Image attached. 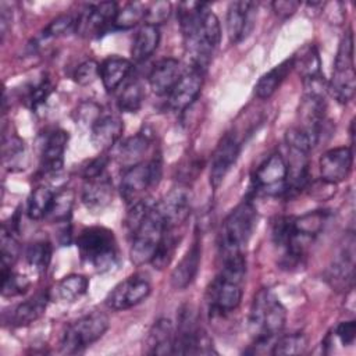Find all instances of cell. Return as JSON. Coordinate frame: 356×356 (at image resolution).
I'll return each mask as SVG.
<instances>
[{
	"mask_svg": "<svg viewBox=\"0 0 356 356\" xmlns=\"http://www.w3.org/2000/svg\"><path fill=\"white\" fill-rule=\"evenodd\" d=\"M246 261L243 254L222 259L217 277L207 288L206 299L213 316H224L234 312L242 300Z\"/></svg>",
	"mask_w": 356,
	"mask_h": 356,
	"instance_id": "1",
	"label": "cell"
},
{
	"mask_svg": "<svg viewBox=\"0 0 356 356\" xmlns=\"http://www.w3.org/2000/svg\"><path fill=\"white\" fill-rule=\"evenodd\" d=\"M285 323L286 309L270 289L261 288L252 300L248 318V327L254 339V346H273L275 337L284 330Z\"/></svg>",
	"mask_w": 356,
	"mask_h": 356,
	"instance_id": "2",
	"label": "cell"
},
{
	"mask_svg": "<svg viewBox=\"0 0 356 356\" xmlns=\"http://www.w3.org/2000/svg\"><path fill=\"white\" fill-rule=\"evenodd\" d=\"M256 225L257 210L250 200H243L232 209L224 218L218 234L221 259L243 254Z\"/></svg>",
	"mask_w": 356,
	"mask_h": 356,
	"instance_id": "3",
	"label": "cell"
},
{
	"mask_svg": "<svg viewBox=\"0 0 356 356\" xmlns=\"http://www.w3.org/2000/svg\"><path fill=\"white\" fill-rule=\"evenodd\" d=\"M76 246L82 261L99 273L108 271L118 263L114 232L106 227L83 228L76 238Z\"/></svg>",
	"mask_w": 356,
	"mask_h": 356,
	"instance_id": "4",
	"label": "cell"
},
{
	"mask_svg": "<svg viewBox=\"0 0 356 356\" xmlns=\"http://www.w3.org/2000/svg\"><path fill=\"white\" fill-rule=\"evenodd\" d=\"M168 228L165 227L156 204H153L140 222L131 231V261L135 266L150 263Z\"/></svg>",
	"mask_w": 356,
	"mask_h": 356,
	"instance_id": "5",
	"label": "cell"
},
{
	"mask_svg": "<svg viewBox=\"0 0 356 356\" xmlns=\"http://www.w3.org/2000/svg\"><path fill=\"white\" fill-rule=\"evenodd\" d=\"M217 353L209 334L200 327L196 312L185 305L178 314V327L175 331L174 355H211Z\"/></svg>",
	"mask_w": 356,
	"mask_h": 356,
	"instance_id": "6",
	"label": "cell"
},
{
	"mask_svg": "<svg viewBox=\"0 0 356 356\" xmlns=\"http://www.w3.org/2000/svg\"><path fill=\"white\" fill-rule=\"evenodd\" d=\"M110 325L107 314L103 312L88 313L72 321L61 338V352L74 355L81 353L88 346L100 339Z\"/></svg>",
	"mask_w": 356,
	"mask_h": 356,
	"instance_id": "7",
	"label": "cell"
},
{
	"mask_svg": "<svg viewBox=\"0 0 356 356\" xmlns=\"http://www.w3.org/2000/svg\"><path fill=\"white\" fill-rule=\"evenodd\" d=\"M161 177V159L154 156L150 161H140L124 168L120 181V193L127 204L142 200L145 192L156 185Z\"/></svg>",
	"mask_w": 356,
	"mask_h": 356,
	"instance_id": "8",
	"label": "cell"
},
{
	"mask_svg": "<svg viewBox=\"0 0 356 356\" xmlns=\"http://www.w3.org/2000/svg\"><path fill=\"white\" fill-rule=\"evenodd\" d=\"M152 286L145 275L135 274L120 284H117L106 296V305L111 310H127L140 302H143L150 295Z\"/></svg>",
	"mask_w": 356,
	"mask_h": 356,
	"instance_id": "9",
	"label": "cell"
},
{
	"mask_svg": "<svg viewBox=\"0 0 356 356\" xmlns=\"http://www.w3.org/2000/svg\"><path fill=\"white\" fill-rule=\"evenodd\" d=\"M117 13L118 8L114 1H102L97 4H90L86 7L83 13L78 15L75 31L86 38L99 36L104 33L108 26L114 25Z\"/></svg>",
	"mask_w": 356,
	"mask_h": 356,
	"instance_id": "10",
	"label": "cell"
},
{
	"mask_svg": "<svg viewBox=\"0 0 356 356\" xmlns=\"http://www.w3.org/2000/svg\"><path fill=\"white\" fill-rule=\"evenodd\" d=\"M288 165L281 153L270 154L256 170L253 182L257 189L266 193H281L286 191Z\"/></svg>",
	"mask_w": 356,
	"mask_h": 356,
	"instance_id": "11",
	"label": "cell"
},
{
	"mask_svg": "<svg viewBox=\"0 0 356 356\" xmlns=\"http://www.w3.org/2000/svg\"><path fill=\"white\" fill-rule=\"evenodd\" d=\"M353 165V150L349 146H339L324 152L318 160V170L323 182L335 185L345 181Z\"/></svg>",
	"mask_w": 356,
	"mask_h": 356,
	"instance_id": "12",
	"label": "cell"
},
{
	"mask_svg": "<svg viewBox=\"0 0 356 356\" xmlns=\"http://www.w3.org/2000/svg\"><path fill=\"white\" fill-rule=\"evenodd\" d=\"M156 207L168 229H172L182 222L191 214L192 207V193L186 186L172 188L159 203Z\"/></svg>",
	"mask_w": 356,
	"mask_h": 356,
	"instance_id": "13",
	"label": "cell"
},
{
	"mask_svg": "<svg viewBox=\"0 0 356 356\" xmlns=\"http://www.w3.org/2000/svg\"><path fill=\"white\" fill-rule=\"evenodd\" d=\"M355 278V238L350 234L345 245L327 268V281L337 291H348L353 286Z\"/></svg>",
	"mask_w": 356,
	"mask_h": 356,
	"instance_id": "14",
	"label": "cell"
},
{
	"mask_svg": "<svg viewBox=\"0 0 356 356\" xmlns=\"http://www.w3.org/2000/svg\"><path fill=\"white\" fill-rule=\"evenodd\" d=\"M239 150H241V145L234 134H225L221 138V140L218 142L217 147L213 152L211 161H210L209 179L213 188H218L221 185L228 171L236 163Z\"/></svg>",
	"mask_w": 356,
	"mask_h": 356,
	"instance_id": "15",
	"label": "cell"
},
{
	"mask_svg": "<svg viewBox=\"0 0 356 356\" xmlns=\"http://www.w3.org/2000/svg\"><path fill=\"white\" fill-rule=\"evenodd\" d=\"M257 15L254 1H234L227 11V33L231 43H239L253 31Z\"/></svg>",
	"mask_w": 356,
	"mask_h": 356,
	"instance_id": "16",
	"label": "cell"
},
{
	"mask_svg": "<svg viewBox=\"0 0 356 356\" xmlns=\"http://www.w3.org/2000/svg\"><path fill=\"white\" fill-rule=\"evenodd\" d=\"M203 86V71L192 68L184 72L168 95V104L175 111L186 110L200 95Z\"/></svg>",
	"mask_w": 356,
	"mask_h": 356,
	"instance_id": "17",
	"label": "cell"
},
{
	"mask_svg": "<svg viewBox=\"0 0 356 356\" xmlns=\"http://www.w3.org/2000/svg\"><path fill=\"white\" fill-rule=\"evenodd\" d=\"M113 182L110 177L103 172L85 179L81 199L89 211L99 213L113 202Z\"/></svg>",
	"mask_w": 356,
	"mask_h": 356,
	"instance_id": "18",
	"label": "cell"
},
{
	"mask_svg": "<svg viewBox=\"0 0 356 356\" xmlns=\"http://www.w3.org/2000/svg\"><path fill=\"white\" fill-rule=\"evenodd\" d=\"M200 259H202V245L199 241H195L171 273L170 282L174 289L182 291L193 282L199 271Z\"/></svg>",
	"mask_w": 356,
	"mask_h": 356,
	"instance_id": "19",
	"label": "cell"
},
{
	"mask_svg": "<svg viewBox=\"0 0 356 356\" xmlns=\"http://www.w3.org/2000/svg\"><path fill=\"white\" fill-rule=\"evenodd\" d=\"M182 72L179 61L175 58H163L152 68L149 74L150 89L159 96H168L179 81Z\"/></svg>",
	"mask_w": 356,
	"mask_h": 356,
	"instance_id": "20",
	"label": "cell"
},
{
	"mask_svg": "<svg viewBox=\"0 0 356 356\" xmlns=\"http://www.w3.org/2000/svg\"><path fill=\"white\" fill-rule=\"evenodd\" d=\"M122 121L113 114H100L90 127V142L99 150L110 149L121 138Z\"/></svg>",
	"mask_w": 356,
	"mask_h": 356,
	"instance_id": "21",
	"label": "cell"
},
{
	"mask_svg": "<svg viewBox=\"0 0 356 356\" xmlns=\"http://www.w3.org/2000/svg\"><path fill=\"white\" fill-rule=\"evenodd\" d=\"M175 330L168 318L154 321L146 337V353L149 355H171L174 353Z\"/></svg>",
	"mask_w": 356,
	"mask_h": 356,
	"instance_id": "22",
	"label": "cell"
},
{
	"mask_svg": "<svg viewBox=\"0 0 356 356\" xmlns=\"http://www.w3.org/2000/svg\"><path fill=\"white\" fill-rule=\"evenodd\" d=\"M67 143L68 134L64 129H54L47 135L42 150V170L44 172H57L61 170Z\"/></svg>",
	"mask_w": 356,
	"mask_h": 356,
	"instance_id": "23",
	"label": "cell"
},
{
	"mask_svg": "<svg viewBox=\"0 0 356 356\" xmlns=\"http://www.w3.org/2000/svg\"><path fill=\"white\" fill-rule=\"evenodd\" d=\"M47 302H49V293L44 291L38 292L36 295L17 305L13 309V312L10 313L8 323L15 327H22L36 321L44 313L47 307Z\"/></svg>",
	"mask_w": 356,
	"mask_h": 356,
	"instance_id": "24",
	"label": "cell"
},
{
	"mask_svg": "<svg viewBox=\"0 0 356 356\" xmlns=\"http://www.w3.org/2000/svg\"><path fill=\"white\" fill-rule=\"evenodd\" d=\"M356 90V74L353 67H334L332 76L327 83V92L338 102L348 103L353 99Z\"/></svg>",
	"mask_w": 356,
	"mask_h": 356,
	"instance_id": "25",
	"label": "cell"
},
{
	"mask_svg": "<svg viewBox=\"0 0 356 356\" xmlns=\"http://www.w3.org/2000/svg\"><path fill=\"white\" fill-rule=\"evenodd\" d=\"M132 70V63L124 57L110 56L99 65V78L107 92L115 90Z\"/></svg>",
	"mask_w": 356,
	"mask_h": 356,
	"instance_id": "26",
	"label": "cell"
},
{
	"mask_svg": "<svg viewBox=\"0 0 356 356\" xmlns=\"http://www.w3.org/2000/svg\"><path fill=\"white\" fill-rule=\"evenodd\" d=\"M160 43V29L159 26L143 24L132 42L131 47V56L135 61H143L147 57H150Z\"/></svg>",
	"mask_w": 356,
	"mask_h": 356,
	"instance_id": "27",
	"label": "cell"
},
{
	"mask_svg": "<svg viewBox=\"0 0 356 356\" xmlns=\"http://www.w3.org/2000/svg\"><path fill=\"white\" fill-rule=\"evenodd\" d=\"M292 68H293L292 57L284 60L282 63L271 68L268 72L261 75L257 83L254 85V95L259 99H268L270 96H273L274 92L284 82V79L288 76Z\"/></svg>",
	"mask_w": 356,
	"mask_h": 356,
	"instance_id": "28",
	"label": "cell"
},
{
	"mask_svg": "<svg viewBox=\"0 0 356 356\" xmlns=\"http://www.w3.org/2000/svg\"><path fill=\"white\" fill-rule=\"evenodd\" d=\"M327 211L324 210H314L309 211L300 217H293L292 225H293V232L305 239L306 242H310L313 238H316L324 228L327 222Z\"/></svg>",
	"mask_w": 356,
	"mask_h": 356,
	"instance_id": "29",
	"label": "cell"
},
{
	"mask_svg": "<svg viewBox=\"0 0 356 356\" xmlns=\"http://www.w3.org/2000/svg\"><path fill=\"white\" fill-rule=\"evenodd\" d=\"M292 65L303 76V81L320 76V56L314 44H306L292 57Z\"/></svg>",
	"mask_w": 356,
	"mask_h": 356,
	"instance_id": "30",
	"label": "cell"
},
{
	"mask_svg": "<svg viewBox=\"0 0 356 356\" xmlns=\"http://www.w3.org/2000/svg\"><path fill=\"white\" fill-rule=\"evenodd\" d=\"M149 147V138L143 134H136L135 136L127 138L124 142L120 143L117 150V157L121 164L131 167L134 164L140 163V157Z\"/></svg>",
	"mask_w": 356,
	"mask_h": 356,
	"instance_id": "31",
	"label": "cell"
},
{
	"mask_svg": "<svg viewBox=\"0 0 356 356\" xmlns=\"http://www.w3.org/2000/svg\"><path fill=\"white\" fill-rule=\"evenodd\" d=\"M89 288V280L81 274L65 275L56 286L57 298L63 302H75L82 298Z\"/></svg>",
	"mask_w": 356,
	"mask_h": 356,
	"instance_id": "32",
	"label": "cell"
},
{
	"mask_svg": "<svg viewBox=\"0 0 356 356\" xmlns=\"http://www.w3.org/2000/svg\"><path fill=\"white\" fill-rule=\"evenodd\" d=\"M54 195L56 193L49 186L40 185L35 188L28 199V207H26L28 217L31 220L46 218V216L50 211Z\"/></svg>",
	"mask_w": 356,
	"mask_h": 356,
	"instance_id": "33",
	"label": "cell"
},
{
	"mask_svg": "<svg viewBox=\"0 0 356 356\" xmlns=\"http://www.w3.org/2000/svg\"><path fill=\"white\" fill-rule=\"evenodd\" d=\"M25 259L28 266L38 274L44 273L50 259H51V246L49 242L39 241L31 243L25 250Z\"/></svg>",
	"mask_w": 356,
	"mask_h": 356,
	"instance_id": "34",
	"label": "cell"
},
{
	"mask_svg": "<svg viewBox=\"0 0 356 356\" xmlns=\"http://www.w3.org/2000/svg\"><path fill=\"white\" fill-rule=\"evenodd\" d=\"M143 99H145L143 85L139 81H132L118 95L117 104L121 111L136 113L140 108Z\"/></svg>",
	"mask_w": 356,
	"mask_h": 356,
	"instance_id": "35",
	"label": "cell"
},
{
	"mask_svg": "<svg viewBox=\"0 0 356 356\" xmlns=\"http://www.w3.org/2000/svg\"><path fill=\"white\" fill-rule=\"evenodd\" d=\"M307 348V338L305 334L293 332L278 337L273 342V355H299L303 353Z\"/></svg>",
	"mask_w": 356,
	"mask_h": 356,
	"instance_id": "36",
	"label": "cell"
},
{
	"mask_svg": "<svg viewBox=\"0 0 356 356\" xmlns=\"http://www.w3.org/2000/svg\"><path fill=\"white\" fill-rule=\"evenodd\" d=\"M74 197L75 195H74V191L71 189H63L58 193H56L50 211L46 216V218L56 222H65L71 216Z\"/></svg>",
	"mask_w": 356,
	"mask_h": 356,
	"instance_id": "37",
	"label": "cell"
},
{
	"mask_svg": "<svg viewBox=\"0 0 356 356\" xmlns=\"http://www.w3.org/2000/svg\"><path fill=\"white\" fill-rule=\"evenodd\" d=\"M145 13L146 6L142 3H128L121 10H118L115 19H114V28L115 29H129L138 25L139 22L145 21Z\"/></svg>",
	"mask_w": 356,
	"mask_h": 356,
	"instance_id": "38",
	"label": "cell"
},
{
	"mask_svg": "<svg viewBox=\"0 0 356 356\" xmlns=\"http://www.w3.org/2000/svg\"><path fill=\"white\" fill-rule=\"evenodd\" d=\"M18 252L19 246L13 234V227L7 228L4 224L1 229V273L11 271V267L18 259Z\"/></svg>",
	"mask_w": 356,
	"mask_h": 356,
	"instance_id": "39",
	"label": "cell"
},
{
	"mask_svg": "<svg viewBox=\"0 0 356 356\" xmlns=\"http://www.w3.org/2000/svg\"><path fill=\"white\" fill-rule=\"evenodd\" d=\"M31 282L25 275L7 271L1 273V295L7 298L22 295L28 291Z\"/></svg>",
	"mask_w": 356,
	"mask_h": 356,
	"instance_id": "40",
	"label": "cell"
},
{
	"mask_svg": "<svg viewBox=\"0 0 356 356\" xmlns=\"http://www.w3.org/2000/svg\"><path fill=\"white\" fill-rule=\"evenodd\" d=\"M76 21H78V17L72 14H61L49 22V25L43 29L42 36L44 39H49V38H58V36L67 35L68 32H72L76 29Z\"/></svg>",
	"mask_w": 356,
	"mask_h": 356,
	"instance_id": "41",
	"label": "cell"
},
{
	"mask_svg": "<svg viewBox=\"0 0 356 356\" xmlns=\"http://www.w3.org/2000/svg\"><path fill=\"white\" fill-rule=\"evenodd\" d=\"M175 245H177V241H175L174 235L171 234V229H167L153 260L150 261L154 266V268L163 270L164 267H167L170 264L174 250H175Z\"/></svg>",
	"mask_w": 356,
	"mask_h": 356,
	"instance_id": "42",
	"label": "cell"
},
{
	"mask_svg": "<svg viewBox=\"0 0 356 356\" xmlns=\"http://www.w3.org/2000/svg\"><path fill=\"white\" fill-rule=\"evenodd\" d=\"M171 15V3L168 1H156L146 7L145 13V24H150L159 26L165 22Z\"/></svg>",
	"mask_w": 356,
	"mask_h": 356,
	"instance_id": "43",
	"label": "cell"
},
{
	"mask_svg": "<svg viewBox=\"0 0 356 356\" xmlns=\"http://www.w3.org/2000/svg\"><path fill=\"white\" fill-rule=\"evenodd\" d=\"M99 65L100 64H97L95 60L81 63L74 72V81L82 86L92 83L96 78H99Z\"/></svg>",
	"mask_w": 356,
	"mask_h": 356,
	"instance_id": "44",
	"label": "cell"
},
{
	"mask_svg": "<svg viewBox=\"0 0 356 356\" xmlns=\"http://www.w3.org/2000/svg\"><path fill=\"white\" fill-rule=\"evenodd\" d=\"M24 152V142L14 134H4L3 136V156L4 160L15 159Z\"/></svg>",
	"mask_w": 356,
	"mask_h": 356,
	"instance_id": "45",
	"label": "cell"
},
{
	"mask_svg": "<svg viewBox=\"0 0 356 356\" xmlns=\"http://www.w3.org/2000/svg\"><path fill=\"white\" fill-rule=\"evenodd\" d=\"M335 337L341 341V343L343 346H349L355 342V337H356V323L353 320L349 321H342L335 327L334 331Z\"/></svg>",
	"mask_w": 356,
	"mask_h": 356,
	"instance_id": "46",
	"label": "cell"
},
{
	"mask_svg": "<svg viewBox=\"0 0 356 356\" xmlns=\"http://www.w3.org/2000/svg\"><path fill=\"white\" fill-rule=\"evenodd\" d=\"M50 92H51L50 83H49L47 81H43V82H40L39 85H36V86L29 92L26 100H28L29 106H31L32 108H35V107H38L40 103H43V102L47 99V96L50 95Z\"/></svg>",
	"mask_w": 356,
	"mask_h": 356,
	"instance_id": "47",
	"label": "cell"
},
{
	"mask_svg": "<svg viewBox=\"0 0 356 356\" xmlns=\"http://www.w3.org/2000/svg\"><path fill=\"white\" fill-rule=\"evenodd\" d=\"M107 163H108V157L107 156H99L97 159L92 160L86 167H83L82 177L86 179V178H90V177H95V175L106 172Z\"/></svg>",
	"mask_w": 356,
	"mask_h": 356,
	"instance_id": "48",
	"label": "cell"
},
{
	"mask_svg": "<svg viewBox=\"0 0 356 356\" xmlns=\"http://www.w3.org/2000/svg\"><path fill=\"white\" fill-rule=\"evenodd\" d=\"M271 6H273L277 15H280L282 18H286V17L292 15L296 11V8L299 7V3L298 1H291V0H278V1H274Z\"/></svg>",
	"mask_w": 356,
	"mask_h": 356,
	"instance_id": "49",
	"label": "cell"
}]
</instances>
